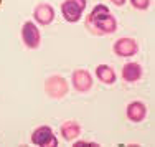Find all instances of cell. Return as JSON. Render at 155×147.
<instances>
[{
  "label": "cell",
  "instance_id": "52a82bcc",
  "mask_svg": "<svg viewBox=\"0 0 155 147\" xmlns=\"http://www.w3.org/2000/svg\"><path fill=\"white\" fill-rule=\"evenodd\" d=\"M73 86L76 88V91L79 93H87L93 88V76L87 69H74L73 73Z\"/></svg>",
  "mask_w": 155,
  "mask_h": 147
},
{
  "label": "cell",
  "instance_id": "8fae6325",
  "mask_svg": "<svg viewBox=\"0 0 155 147\" xmlns=\"http://www.w3.org/2000/svg\"><path fill=\"white\" fill-rule=\"evenodd\" d=\"M81 134V126L78 121H66L61 124V135L66 141H74L78 135Z\"/></svg>",
  "mask_w": 155,
  "mask_h": 147
},
{
  "label": "cell",
  "instance_id": "4fadbf2b",
  "mask_svg": "<svg viewBox=\"0 0 155 147\" xmlns=\"http://www.w3.org/2000/svg\"><path fill=\"white\" fill-rule=\"evenodd\" d=\"M130 5L137 10H147L150 7V0H130Z\"/></svg>",
  "mask_w": 155,
  "mask_h": 147
},
{
  "label": "cell",
  "instance_id": "6da1fadb",
  "mask_svg": "<svg viewBox=\"0 0 155 147\" xmlns=\"http://www.w3.org/2000/svg\"><path fill=\"white\" fill-rule=\"evenodd\" d=\"M86 27L91 33H94L97 36H102V35H110V33L116 32L117 22L107 7L99 3V5H96L93 8V12L87 15Z\"/></svg>",
  "mask_w": 155,
  "mask_h": 147
},
{
  "label": "cell",
  "instance_id": "8992f818",
  "mask_svg": "<svg viewBox=\"0 0 155 147\" xmlns=\"http://www.w3.org/2000/svg\"><path fill=\"white\" fill-rule=\"evenodd\" d=\"M114 53L117 55V56H124V58H129V56H134L135 53L139 51V45L137 42H135L134 38H120L117 40L116 43H114L112 46Z\"/></svg>",
  "mask_w": 155,
  "mask_h": 147
},
{
  "label": "cell",
  "instance_id": "277c9868",
  "mask_svg": "<svg viewBox=\"0 0 155 147\" xmlns=\"http://www.w3.org/2000/svg\"><path fill=\"white\" fill-rule=\"evenodd\" d=\"M31 142L35 145H43V147H56L58 145V139L54 137L53 129L50 126L36 127L31 134Z\"/></svg>",
  "mask_w": 155,
  "mask_h": 147
},
{
  "label": "cell",
  "instance_id": "5b68a950",
  "mask_svg": "<svg viewBox=\"0 0 155 147\" xmlns=\"http://www.w3.org/2000/svg\"><path fill=\"white\" fill-rule=\"evenodd\" d=\"M21 38H23L25 46L35 50L40 46V42H41V36H40V30L33 22H25L23 28H21Z\"/></svg>",
  "mask_w": 155,
  "mask_h": 147
},
{
  "label": "cell",
  "instance_id": "5bb4252c",
  "mask_svg": "<svg viewBox=\"0 0 155 147\" xmlns=\"http://www.w3.org/2000/svg\"><path fill=\"white\" fill-rule=\"evenodd\" d=\"M91 145H99L96 142H86V141H78L73 144V147H91Z\"/></svg>",
  "mask_w": 155,
  "mask_h": 147
},
{
  "label": "cell",
  "instance_id": "3957f363",
  "mask_svg": "<svg viewBox=\"0 0 155 147\" xmlns=\"http://www.w3.org/2000/svg\"><path fill=\"white\" fill-rule=\"evenodd\" d=\"M45 91L50 98L61 99L68 94L69 88H68V83H66V79L63 78V76L54 75V76H50L45 81Z\"/></svg>",
  "mask_w": 155,
  "mask_h": 147
},
{
  "label": "cell",
  "instance_id": "9a60e30c",
  "mask_svg": "<svg viewBox=\"0 0 155 147\" xmlns=\"http://www.w3.org/2000/svg\"><path fill=\"white\" fill-rule=\"evenodd\" d=\"M110 2H112L114 5H117V7H122L125 3V0H110Z\"/></svg>",
  "mask_w": 155,
  "mask_h": 147
},
{
  "label": "cell",
  "instance_id": "30bf717a",
  "mask_svg": "<svg viewBox=\"0 0 155 147\" xmlns=\"http://www.w3.org/2000/svg\"><path fill=\"white\" fill-rule=\"evenodd\" d=\"M140 76H142V66L139 63H132V61H129V63H125L122 66V78L124 81L127 83H135L140 79Z\"/></svg>",
  "mask_w": 155,
  "mask_h": 147
},
{
  "label": "cell",
  "instance_id": "ba28073f",
  "mask_svg": "<svg viewBox=\"0 0 155 147\" xmlns=\"http://www.w3.org/2000/svg\"><path fill=\"white\" fill-rule=\"evenodd\" d=\"M125 114H127L129 121H132V122H140V121H143L147 116V106L143 104L142 101H132L127 104Z\"/></svg>",
  "mask_w": 155,
  "mask_h": 147
},
{
  "label": "cell",
  "instance_id": "9c48e42d",
  "mask_svg": "<svg viewBox=\"0 0 155 147\" xmlns=\"http://www.w3.org/2000/svg\"><path fill=\"white\" fill-rule=\"evenodd\" d=\"M33 17L41 27H46L54 20V10L48 3H40V5H36L35 12H33Z\"/></svg>",
  "mask_w": 155,
  "mask_h": 147
},
{
  "label": "cell",
  "instance_id": "7c38bea8",
  "mask_svg": "<svg viewBox=\"0 0 155 147\" xmlns=\"http://www.w3.org/2000/svg\"><path fill=\"white\" fill-rule=\"evenodd\" d=\"M96 76L104 84H114L116 83V71L109 65H99L96 68Z\"/></svg>",
  "mask_w": 155,
  "mask_h": 147
},
{
  "label": "cell",
  "instance_id": "7a4b0ae2",
  "mask_svg": "<svg viewBox=\"0 0 155 147\" xmlns=\"http://www.w3.org/2000/svg\"><path fill=\"white\" fill-rule=\"evenodd\" d=\"M86 8V0H64L61 3L63 18L69 23H76Z\"/></svg>",
  "mask_w": 155,
  "mask_h": 147
}]
</instances>
